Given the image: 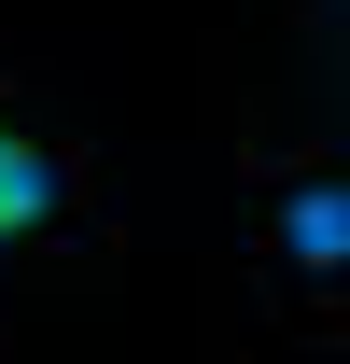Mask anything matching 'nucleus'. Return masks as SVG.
Wrapping results in <instances>:
<instances>
[{"label":"nucleus","mask_w":350,"mask_h":364,"mask_svg":"<svg viewBox=\"0 0 350 364\" xmlns=\"http://www.w3.org/2000/svg\"><path fill=\"white\" fill-rule=\"evenodd\" d=\"M266 267L295 280V294H336L350 280V182L336 168H295L266 196Z\"/></svg>","instance_id":"nucleus-1"},{"label":"nucleus","mask_w":350,"mask_h":364,"mask_svg":"<svg viewBox=\"0 0 350 364\" xmlns=\"http://www.w3.org/2000/svg\"><path fill=\"white\" fill-rule=\"evenodd\" d=\"M70 196H85L70 154H56L43 127H14V112H0V252H43V238L70 225Z\"/></svg>","instance_id":"nucleus-2"}]
</instances>
